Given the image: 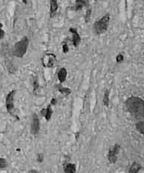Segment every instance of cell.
<instances>
[{
  "mask_svg": "<svg viewBox=\"0 0 144 173\" xmlns=\"http://www.w3.org/2000/svg\"><path fill=\"white\" fill-rule=\"evenodd\" d=\"M119 149H120V147L118 145H114V146L110 149L108 155V159L110 162L114 163V162H116V160H117V154L119 151Z\"/></svg>",
  "mask_w": 144,
  "mask_h": 173,
  "instance_id": "5",
  "label": "cell"
},
{
  "mask_svg": "<svg viewBox=\"0 0 144 173\" xmlns=\"http://www.w3.org/2000/svg\"><path fill=\"white\" fill-rule=\"evenodd\" d=\"M2 25L0 23V39L4 36V31L2 29Z\"/></svg>",
  "mask_w": 144,
  "mask_h": 173,
  "instance_id": "21",
  "label": "cell"
},
{
  "mask_svg": "<svg viewBox=\"0 0 144 173\" xmlns=\"http://www.w3.org/2000/svg\"><path fill=\"white\" fill-rule=\"evenodd\" d=\"M52 113H53V111H52V109L50 108V105H49L47 109H43L42 111H41V114L43 115H45V118L47 120H49L50 119V118H51Z\"/></svg>",
  "mask_w": 144,
  "mask_h": 173,
  "instance_id": "11",
  "label": "cell"
},
{
  "mask_svg": "<svg viewBox=\"0 0 144 173\" xmlns=\"http://www.w3.org/2000/svg\"><path fill=\"white\" fill-rule=\"evenodd\" d=\"M104 104L105 106H108L109 105V91L107 90L104 93Z\"/></svg>",
  "mask_w": 144,
  "mask_h": 173,
  "instance_id": "16",
  "label": "cell"
},
{
  "mask_svg": "<svg viewBox=\"0 0 144 173\" xmlns=\"http://www.w3.org/2000/svg\"><path fill=\"white\" fill-rule=\"evenodd\" d=\"M59 91H60L62 93H63V94H69V93H71V90H70L68 88H59Z\"/></svg>",
  "mask_w": 144,
  "mask_h": 173,
  "instance_id": "18",
  "label": "cell"
},
{
  "mask_svg": "<svg viewBox=\"0 0 144 173\" xmlns=\"http://www.w3.org/2000/svg\"><path fill=\"white\" fill-rule=\"evenodd\" d=\"M67 77V71L65 68H62L59 70V73H58V78H59L60 82H64Z\"/></svg>",
  "mask_w": 144,
  "mask_h": 173,
  "instance_id": "10",
  "label": "cell"
},
{
  "mask_svg": "<svg viewBox=\"0 0 144 173\" xmlns=\"http://www.w3.org/2000/svg\"><path fill=\"white\" fill-rule=\"evenodd\" d=\"M141 169V166L138 164V163H134L131 166V169H129V172H137L139 171V169Z\"/></svg>",
  "mask_w": 144,
  "mask_h": 173,
  "instance_id": "13",
  "label": "cell"
},
{
  "mask_svg": "<svg viewBox=\"0 0 144 173\" xmlns=\"http://www.w3.org/2000/svg\"><path fill=\"white\" fill-rule=\"evenodd\" d=\"M127 109L137 118H144V101L138 97H131L127 100Z\"/></svg>",
  "mask_w": 144,
  "mask_h": 173,
  "instance_id": "1",
  "label": "cell"
},
{
  "mask_svg": "<svg viewBox=\"0 0 144 173\" xmlns=\"http://www.w3.org/2000/svg\"><path fill=\"white\" fill-rule=\"evenodd\" d=\"M110 22V15L106 14L95 23V30L97 34H102L107 29Z\"/></svg>",
  "mask_w": 144,
  "mask_h": 173,
  "instance_id": "3",
  "label": "cell"
},
{
  "mask_svg": "<svg viewBox=\"0 0 144 173\" xmlns=\"http://www.w3.org/2000/svg\"><path fill=\"white\" fill-rule=\"evenodd\" d=\"M7 166V162L3 158H0V169Z\"/></svg>",
  "mask_w": 144,
  "mask_h": 173,
  "instance_id": "17",
  "label": "cell"
},
{
  "mask_svg": "<svg viewBox=\"0 0 144 173\" xmlns=\"http://www.w3.org/2000/svg\"><path fill=\"white\" fill-rule=\"evenodd\" d=\"M65 172H70V173H74L76 172V166L74 164L72 163H69L67 164L65 167Z\"/></svg>",
  "mask_w": 144,
  "mask_h": 173,
  "instance_id": "12",
  "label": "cell"
},
{
  "mask_svg": "<svg viewBox=\"0 0 144 173\" xmlns=\"http://www.w3.org/2000/svg\"><path fill=\"white\" fill-rule=\"evenodd\" d=\"M137 129L140 132L144 135V121H141L137 123Z\"/></svg>",
  "mask_w": 144,
  "mask_h": 173,
  "instance_id": "15",
  "label": "cell"
},
{
  "mask_svg": "<svg viewBox=\"0 0 144 173\" xmlns=\"http://www.w3.org/2000/svg\"><path fill=\"white\" fill-rule=\"evenodd\" d=\"M50 16L53 17L56 12L58 8V3L57 0H50Z\"/></svg>",
  "mask_w": 144,
  "mask_h": 173,
  "instance_id": "9",
  "label": "cell"
},
{
  "mask_svg": "<svg viewBox=\"0 0 144 173\" xmlns=\"http://www.w3.org/2000/svg\"><path fill=\"white\" fill-rule=\"evenodd\" d=\"M70 32L72 33V41L75 47L78 46V45L80 42V36L78 34V32L77 31L76 29L71 28L70 29Z\"/></svg>",
  "mask_w": 144,
  "mask_h": 173,
  "instance_id": "8",
  "label": "cell"
},
{
  "mask_svg": "<svg viewBox=\"0 0 144 173\" xmlns=\"http://www.w3.org/2000/svg\"><path fill=\"white\" fill-rule=\"evenodd\" d=\"M62 50H63L64 53H67V52L68 51V45H67V44L65 43L64 45H63V46H62Z\"/></svg>",
  "mask_w": 144,
  "mask_h": 173,
  "instance_id": "19",
  "label": "cell"
},
{
  "mask_svg": "<svg viewBox=\"0 0 144 173\" xmlns=\"http://www.w3.org/2000/svg\"><path fill=\"white\" fill-rule=\"evenodd\" d=\"M29 45V39L26 37L23 38L20 41H18L16 45H14V54L16 57L21 58L25 55Z\"/></svg>",
  "mask_w": 144,
  "mask_h": 173,
  "instance_id": "2",
  "label": "cell"
},
{
  "mask_svg": "<svg viewBox=\"0 0 144 173\" xmlns=\"http://www.w3.org/2000/svg\"><path fill=\"white\" fill-rule=\"evenodd\" d=\"M56 58V56L53 54H45L42 58V64L45 67H53L55 64Z\"/></svg>",
  "mask_w": 144,
  "mask_h": 173,
  "instance_id": "4",
  "label": "cell"
},
{
  "mask_svg": "<svg viewBox=\"0 0 144 173\" xmlns=\"http://www.w3.org/2000/svg\"><path fill=\"white\" fill-rule=\"evenodd\" d=\"M95 1H96V0H95Z\"/></svg>",
  "mask_w": 144,
  "mask_h": 173,
  "instance_id": "23",
  "label": "cell"
},
{
  "mask_svg": "<svg viewBox=\"0 0 144 173\" xmlns=\"http://www.w3.org/2000/svg\"><path fill=\"white\" fill-rule=\"evenodd\" d=\"M40 125H39V120L38 118L37 114H35L32 118V126H31V132L32 135H36L38 132H39Z\"/></svg>",
  "mask_w": 144,
  "mask_h": 173,
  "instance_id": "7",
  "label": "cell"
},
{
  "mask_svg": "<svg viewBox=\"0 0 144 173\" xmlns=\"http://www.w3.org/2000/svg\"><path fill=\"white\" fill-rule=\"evenodd\" d=\"M85 5V0H77L76 1V10H80Z\"/></svg>",
  "mask_w": 144,
  "mask_h": 173,
  "instance_id": "14",
  "label": "cell"
},
{
  "mask_svg": "<svg viewBox=\"0 0 144 173\" xmlns=\"http://www.w3.org/2000/svg\"><path fill=\"white\" fill-rule=\"evenodd\" d=\"M122 60H123V56L121 55V54L118 55L117 57H116V61H117L118 62H120Z\"/></svg>",
  "mask_w": 144,
  "mask_h": 173,
  "instance_id": "20",
  "label": "cell"
},
{
  "mask_svg": "<svg viewBox=\"0 0 144 173\" xmlns=\"http://www.w3.org/2000/svg\"><path fill=\"white\" fill-rule=\"evenodd\" d=\"M15 90L11 91L6 97V108L9 113H11L14 109V97Z\"/></svg>",
  "mask_w": 144,
  "mask_h": 173,
  "instance_id": "6",
  "label": "cell"
},
{
  "mask_svg": "<svg viewBox=\"0 0 144 173\" xmlns=\"http://www.w3.org/2000/svg\"><path fill=\"white\" fill-rule=\"evenodd\" d=\"M23 2H24L26 3V0H23Z\"/></svg>",
  "mask_w": 144,
  "mask_h": 173,
  "instance_id": "22",
  "label": "cell"
}]
</instances>
